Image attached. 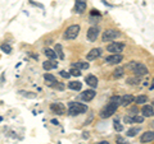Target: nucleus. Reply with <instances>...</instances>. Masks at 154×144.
<instances>
[{
	"label": "nucleus",
	"instance_id": "f257e3e1",
	"mask_svg": "<svg viewBox=\"0 0 154 144\" xmlns=\"http://www.w3.org/2000/svg\"><path fill=\"white\" fill-rule=\"evenodd\" d=\"M127 68L131 69V71L136 76H143V75H146L149 73L146 66L141 63H139V61H131L130 64H127Z\"/></svg>",
	"mask_w": 154,
	"mask_h": 144
},
{
	"label": "nucleus",
	"instance_id": "f03ea898",
	"mask_svg": "<svg viewBox=\"0 0 154 144\" xmlns=\"http://www.w3.org/2000/svg\"><path fill=\"white\" fill-rule=\"evenodd\" d=\"M88 112V106L80 102H69L68 103V114L71 116H77V115Z\"/></svg>",
	"mask_w": 154,
	"mask_h": 144
},
{
	"label": "nucleus",
	"instance_id": "7ed1b4c3",
	"mask_svg": "<svg viewBox=\"0 0 154 144\" xmlns=\"http://www.w3.org/2000/svg\"><path fill=\"white\" fill-rule=\"evenodd\" d=\"M117 108H118V106H116L114 103H112V102H109L107 106H105L102 111H100V114H99V116L102 117V119H108V117H110L112 115L117 111Z\"/></svg>",
	"mask_w": 154,
	"mask_h": 144
},
{
	"label": "nucleus",
	"instance_id": "20e7f679",
	"mask_svg": "<svg viewBox=\"0 0 154 144\" xmlns=\"http://www.w3.org/2000/svg\"><path fill=\"white\" fill-rule=\"evenodd\" d=\"M79 33H80V26L79 24H72L66 30L64 37L67 38V40H75V38L79 36Z\"/></svg>",
	"mask_w": 154,
	"mask_h": 144
},
{
	"label": "nucleus",
	"instance_id": "39448f33",
	"mask_svg": "<svg viewBox=\"0 0 154 144\" xmlns=\"http://www.w3.org/2000/svg\"><path fill=\"white\" fill-rule=\"evenodd\" d=\"M118 36H119V32L117 30H107V31H104L103 36H102V40H103V42L113 41L114 38H117Z\"/></svg>",
	"mask_w": 154,
	"mask_h": 144
},
{
	"label": "nucleus",
	"instance_id": "423d86ee",
	"mask_svg": "<svg viewBox=\"0 0 154 144\" xmlns=\"http://www.w3.org/2000/svg\"><path fill=\"white\" fill-rule=\"evenodd\" d=\"M125 49V45L122 42H112V44H109L107 46V50L109 52H112V54H119L121 51H123Z\"/></svg>",
	"mask_w": 154,
	"mask_h": 144
},
{
	"label": "nucleus",
	"instance_id": "0eeeda50",
	"mask_svg": "<svg viewBox=\"0 0 154 144\" xmlns=\"http://www.w3.org/2000/svg\"><path fill=\"white\" fill-rule=\"evenodd\" d=\"M50 110L57 115H63L66 112V106L60 102H55V103L50 105Z\"/></svg>",
	"mask_w": 154,
	"mask_h": 144
},
{
	"label": "nucleus",
	"instance_id": "6e6552de",
	"mask_svg": "<svg viewBox=\"0 0 154 144\" xmlns=\"http://www.w3.org/2000/svg\"><path fill=\"white\" fill-rule=\"evenodd\" d=\"M99 33H100V30L98 27H90L89 30H88V40L91 41V42H94L96 38L99 37Z\"/></svg>",
	"mask_w": 154,
	"mask_h": 144
},
{
	"label": "nucleus",
	"instance_id": "1a4fd4ad",
	"mask_svg": "<svg viewBox=\"0 0 154 144\" xmlns=\"http://www.w3.org/2000/svg\"><path fill=\"white\" fill-rule=\"evenodd\" d=\"M73 10L77 14H82L86 10V0H76L75 3V9Z\"/></svg>",
	"mask_w": 154,
	"mask_h": 144
},
{
	"label": "nucleus",
	"instance_id": "9d476101",
	"mask_svg": "<svg viewBox=\"0 0 154 144\" xmlns=\"http://www.w3.org/2000/svg\"><path fill=\"white\" fill-rule=\"evenodd\" d=\"M122 59H123V56L121 54H113L108 56L105 59V61H107V64H119L122 61Z\"/></svg>",
	"mask_w": 154,
	"mask_h": 144
},
{
	"label": "nucleus",
	"instance_id": "9b49d317",
	"mask_svg": "<svg viewBox=\"0 0 154 144\" xmlns=\"http://www.w3.org/2000/svg\"><path fill=\"white\" fill-rule=\"evenodd\" d=\"M95 94H96V92L94 89H88V91H85V92L81 93V99L85 101V102H89V101H91L95 97Z\"/></svg>",
	"mask_w": 154,
	"mask_h": 144
},
{
	"label": "nucleus",
	"instance_id": "f8f14e48",
	"mask_svg": "<svg viewBox=\"0 0 154 144\" xmlns=\"http://www.w3.org/2000/svg\"><path fill=\"white\" fill-rule=\"evenodd\" d=\"M100 56H102V50H100V49H93L91 51H89L86 59H88L89 61H93V60L98 59V57H100Z\"/></svg>",
	"mask_w": 154,
	"mask_h": 144
},
{
	"label": "nucleus",
	"instance_id": "ddd939ff",
	"mask_svg": "<svg viewBox=\"0 0 154 144\" xmlns=\"http://www.w3.org/2000/svg\"><path fill=\"white\" fill-rule=\"evenodd\" d=\"M153 139H154V133L150 130V131L143 133V135H141V138H140V142H141V143H150Z\"/></svg>",
	"mask_w": 154,
	"mask_h": 144
},
{
	"label": "nucleus",
	"instance_id": "4468645a",
	"mask_svg": "<svg viewBox=\"0 0 154 144\" xmlns=\"http://www.w3.org/2000/svg\"><path fill=\"white\" fill-rule=\"evenodd\" d=\"M134 101H135V97L132 94H126V96H123V97H121V105L126 107L128 105H131Z\"/></svg>",
	"mask_w": 154,
	"mask_h": 144
},
{
	"label": "nucleus",
	"instance_id": "2eb2a0df",
	"mask_svg": "<svg viewBox=\"0 0 154 144\" xmlns=\"http://www.w3.org/2000/svg\"><path fill=\"white\" fill-rule=\"evenodd\" d=\"M153 111H154V110H153L152 105H145V106L143 107V110H141L144 117H152L153 116Z\"/></svg>",
	"mask_w": 154,
	"mask_h": 144
},
{
	"label": "nucleus",
	"instance_id": "dca6fc26",
	"mask_svg": "<svg viewBox=\"0 0 154 144\" xmlns=\"http://www.w3.org/2000/svg\"><path fill=\"white\" fill-rule=\"evenodd\" d=\"M86 83H88L91 88H96L98 87V78L95 75H89L86 76Z\"/></svg>",
	"mask_w": 154,
	"mask_h": 144
},
{
	"label": "nucleus",
	"instance_id": "f3484780",
	"mask_svg": "<svg viewBox=\"0 0 154 144\" xmlns=\"http://www.w3.org/2000/svg\"><path fill=\"white\" fill-rule=\"evenodd\" d=\"M72 68H76V69H89V63H85V61H77V63L72 64Z\"/></svg>",
	"mask_w": 154,
	"mask_h": 144
},
{
	"label": "nucleus",
	"instance_id": "a211bd4d",
	"mask_svg": "<svg viewBox=\"0 0 154 144\" xmlns=\"http://www.w3.org/2000/svg\"><path fill=\"white\" fill-rule=\"evenodd\" d=\"M58 66V63L57 61H44L42 63V68L45 70H50V69H54Z\"/></svg>",
	"mask_w": 154,
	"mask_h": 144
},
{
	"label": "nucleus",
	"instance_id": "6ab92c4d",
	"mask_svg": "<svg viewBox=\"0 0 154 144\" xmlns=\"http://www.w3.org/2000/svg\"><path fill=\"white\" fill-rule=\"evenodd\" d=\"M68 87L71 89H73V91H80L81 88H82V83L79 80H73V82H69L68 83Z\"/></svg>",
	"mask_w": 154,
	"mask_h": 144
},
{
	"label": "nucleus",
	"instance_id": "aec40b11",
	"mask_svg": "<svg viewBox=\"0 0 154 144\" xmlns=\"http://www.w3.org/2000/svg\"><path fill=\"white\" fill-rule=\"evenodd\" d=\"M54 51H55V54L59 56V59L60 60H63L64 59V52H63V47H62V45L60 44H57L55 45V49H54Z\"/></svg>",
	"mask_w": 154,
	"mask_h": 144
},
{
	"label": "nucleus",
	"instance_id": "412c9836",
	"mask_svg": "<svg viewBox=\"0 0 154 144\" xmlns=\"http://www.w3.org/2000/svg\"><path fill=\"white\" fill-rule=\"evenodd\" d=\"M44 54H45L46 57H49L50 60H54L55 57H57L55 51H54V50H51V49H45V50H44Z\"/></svg>",
	"mask_w": 154,
	"mask_h": 144
},
{
	"label": "nucleus",
	"instance_id": "4be33fe9",
	"mask_svg": "<svg viewBox=\"0 0 154 144\" xmlns=\"http://www.w3.org/2000/svg\"><path fill=\"white\" fill-rule=\"evenodd\" d=\"M134 102H136L137 105H144L145 102H148V97L145 94H140V96H137V97L135 98Z\"/></svg>",
	"mask_w": 154,
	"mask_h": 144
},
{
	"label": "nucleus",
	"instance_id": "5701e85b",
	"mask_svg": "<svg viewBox=\"0 0 154 144\" xmlns=\"http://www.w3.org/2000/svg\"><path fill=\"white\" fill-rule=\"evenodd\" d=\"M19 93H21L23 97H26V98H36V93H35V92H28V91H19Z\"/></svg>",
	"mask_w": 154,
	"mask_h": 144
},
{
	"label": "nucleus",
	"instance_id": "b1692460",
	"mask_svg": "<svg viewBox=\"0 0 154 144\" xmlns=\"http://www.w3.org/2000/svg\"><path fill=\"white\" fill-rule=\"evenodd\" d=\"M51 88H54V89H59V91H63L64 89V84L63 83H60V82H54V83H50L49 84Z\"/></svg>",
	"mask_w": 154,
	"mask_h": 144
},
{
	"label": "nucleus",
	"instance_id": "393cba45",
	"mask_svg": "<svg viewBox=\"0 0 154 144\" xmlns=\"http://www.w3.org/2000/svg\"><path fill=\"white\" fill-rule=\"evenodd\" d=\"M131 122L132 124H141V122H144V116H139V115L131 116Z\"/></svg>",
	"mask_w": 154,
	"mask_h": 144
},
{
	"label": "nucleus",
	"instance_id": "a878e982",
	"mask_svg": "<svg viewBox=\"0 0 154 144\" xmlns=\"http://www.w3.org/2000/svg\"><path fill=\"white\" fill-rule=\"evenodd\" d=\"M123 74H125V69L123 68H117L114 70L113 76H114V78H122Z\"/></svg>",
	"mask_w": 154,
	"mask_h": 144
},
{
	"label": "nucleus",
	"instance_id": "bb28decb",
	"mask_svg": "<svg viewBox=\"0 0 154 144\" xmlns=\"http://www.w3.org/2000/svg\"><path fill=\"white\" fill-rule=\"evenodd\" d=\"M109 102L114 103L116 106H121V97H119V96H112L109 99Z\"/></svg>",
	"mask_w": 154,
	"mask_h": 144
},
{
	"label": "nucleus",
	"instance_id": "cd10ccee",
	"mask_svg": "<svg viewBox=\"0 0 154 144\" xmlns=\"http://www.w3.org/2000/svg\"><path fill=\"white\" fill-rule=\"evenodd\" d=\"M139 131H140V128H132V129H130V130L127 131V137H136V134L139 133Z\"/></svg>",
	"mask_w": 154,
	"mask_h": 144
},
{
	"label": "nucleus",
	"instance_id": "c85d7f7f",
	"mask_svg": "<svg viewBox=\"0 0 154 144\" xmlns=\"http://www.w3.org/2000/svg\"><path fill=\"white\" fill-rule=\"evenodd\" d=\"M44 79L45 82H48V83H54V82H57V78L54 75H51V74H44Z\"/></svg>",
	"mask_w": 154,
	"mask_h": 144
},
{
	"label": "nucleus",
	"instance_id": "c756f323",
	"mask_svg": "<svg viewBox=\"0 0 154 144\" xmlns=\"http://www.w3.org/2000/svg\"><path fill=\"white\" fill-rule=\"evenodd\" d=\"M0 49H2V51L5 52V54H11L12 52V46L9 44H3L2 46H0Z\"/></svg>",
	"mask_w": 154,
	"mask_h": 144
},
{
	"label": "nucleus",
	"instance_id": "7c9ffc66",
	"mask_svg": "<svg viewBox=\"0 0 154 144\" xmlns=\"http://www.w3.org/2000/svg\"><path fill=\"white\" fill-rule=\"evenodd\" d=\"M127 84H131V85L140 84V78H128L127 79Z\"/></svg>",
	"mask_w": 154,
	"mask_h": 144
},
{
	"label": "nucleus",
	"instance_id": "2f4dec72",
	"mask_svg": "<svg viewBox=\"0 0 154 144\" xmlns=\"http://www.w3.org/2000/svg\"><path fill=\"white\" fill-rule=\"evenodd\" d=\"M113 126H114V129H116V131H122V130H123V125H122V124H119L118 120H114Z\"/></svg>",
	"mask_w": 154,
	"mask_h": 144
},
{
	"label": "nucleus",
	"instance_id": "473e14b6",
	"mask_svg": "<svg viewBox=\"0 0 154 144\" xmlns=\"http://www.w3.org/2000/svg\"><path fill=\"white\" fill-rule=\"evenodd\" d=\"M69 71H71L69 74H71V75H73V76H80V75H81V71H80L79 69H76V68H72Z\"/></svg>",
	"mask_w": 154,
	"mask_h": 144
},
{
	"label": "nucleus",
	"instance_id": "72a5a7b5",
	"mask_svg": "<svg viewBox=\"0 0 154 144\" xmlns=\"http://www.w3.org/2000/svg\"><path fill=\"white\" fill-rule=\"evenodd\" d=\"M62 76H63V78H66V79H68L69 76H71V74H69V71H66V70H62L60 73H59Z\"/></svg>",
	"mask_w": 154,
	"mask_h": 144
},
{
	"label": "nucleus",
	"instance_id": "f704fd0d",
	"mask_svg": "<svg viewBox=\"0 0 154 144\" xmlns=\"http://www.w3.org/2000/svg\"><path fill=\"white\" fill-rule=\"evenodd\" d=\"M91 16H100V13L98 10H95V9H93V12H91Z\"/></svg>",
	"mask_w": 154,
	"mask_h": 144
},
{
	"label": "nucleus",
	"instance_id": "c9c22d12",
	"mask_svg": "<svg viewBox=\"0 0 154 144\" xmlns=\"http://www.w3.org/2000/svg\"><path fill=\"white\" fill-rule=\"evenodd\" d=\"M82 138H84V139H88V138H89V133H88V131H85V133L82 134Z\"/></svg>",
	"mask_w": 154,
	"mask_h": 144
},
{
	"label": "nucleus",
	"instance_id": "e433bc0d",
	"mask_svg": "<svg viewBox=\"0 0 154 144\" xmlns=\"http://www.w3.org/2000/svg\"><path fill=\"white\" fill-rule=\"evenodd\" d=\"M117 144H123V139L122 138H117Z\"/></svg>",
	"mask_w": 154,
	"mask_h": 144
},
{
	"label": "nucleus",
	"instance_id": "4c0bfd02",
	"mask_svg": "<svg viewBox=\"0 0 154 144\" xmlns=\"http://www.w3.org/2000/svg\"><path fill=\"white\" fill-rule=\"evenodd\" d=\"M51 124H54V125H58V120L53 119V120H51Z\"/></svg>",
	"mask_w": 154,
	"mask_h": 144
},
{
	"label": "nucleus",
	"instance_id": "58836bf2",
	"mask_svg": "<svg viewBox=\"0 0 154 144\" xmlns=\"http://www.w3.org/2000/svg\"><path fill=\"white\" fill-rule=\"evenodd\" d=\"M98 144H109V143H108V142H105V140H104V142H100V143H98Z\"/></svg>",
	"mask_w": 154,
	"mask_h": 144
},
{
	"label": "nucleus",
	"instance_id": "ea45409f",
	"mask_svg": "<svg viewBox=\"0 0 154 144\" xmlns=\"http://www.w3.org/2000/svg\"><path fill=\"white\" fill-rule=\"evenodd\" d=\"M2 121H3V117H2V116H0V122H2Z\"/></svg>",
	"mask_w": 154,
	"mask_h": 144
}]
</instances>
